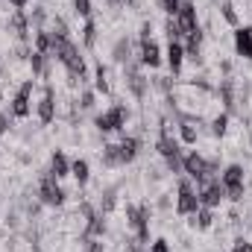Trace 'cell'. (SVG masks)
Instances as JSON below:
<instances>
[{"label": "cell", "mask_w": 252, "mask_h": 252, "mask_svg": "<svg viewBox=\"0 0 252 252\" xmlns=\"http://www.w3.org/2000/svg\"><path fill=\"white\" fill-rule=\"evenodd\" d=\"M126 214V226L135 229V244H150V217H153V208L147 202H129L124 208Z\"/></svg>", "instance_id": "6da1fadb"}, {"label": "cell", "mask_w": 252, "mask_h": 252, "mask_svg": "<svg viewBox=\"0 0 252 252\" xmlns=\"http://www.w3.org/2000/svg\"><path fill=\"white\" fill-rule=\"evenodd\" d=\"M126 124H129V109H126L124 103H115L112 109H106V112H100L94 118V129L103 132V135L121 132V129H126Z\"/></svg>", "instance_id": "7a4b0ae2"}, {"label": "cell", "mask_w": 252, "mask_h": 252, "mask_svg": "<svg viewBox=\"0 0 252 252\" xmlns=\"http://www.w3.org/2000/svg\"><path fill=\"white\" fill-rule=\"evenodd\" d=\"M244 179H247L244 164H229L223 170L220 182H223V190H226V199H232V202H241L244 199V190H247V182Z\"/></svg>", "instance_id": "3957f363"}, {"label": "cell", "mask_w": 252, "mask_h": 252, "mask_svg": "<svg viewBox=\"0 0 252 252\" xmlns=\"http://www.w3.org/2000/svg\"><path fill=\"white\" fill-rule=\"evenodd\" d=\"M173 124H176V132H179V141H182V144H188V147L199 144V138H202V118L176 112V115H173Z\"/></svg>", "instance_id": "277c9868"}, {"label": "cell", "mask_w": 252, "mask_h": 252, "mask_svg": "<svg viewBox=\"0 0 252 252\" xmlns=\"http://www.w3.org/2000/svg\"><path fill=\"white\" fill-rule=\"evenodd\" d=\"M199 208V196H196V188H193V179H179L176 182V214L188 217V214H196Z\"/></svg>", "instance_id": "5b68a950"}, {"label": "cell", "mask_w": 252, "mask_h": 252, "mask_svg": "<svg viewBox=\"0 0 252 252\" xmlns=\"http://www.w3.org/2000/svg\"><path fill=\"white\" fill-rule=\"evenodd\" d=\"M64 188L59 185V179L47 170L44 176H41V182H38V199L44 202V205H50V208H59V205H64Z\"/></svg>", "instance_id": "8992f818"}, {"label": "cell", "mask_w": 252, "mask_h": 252, "mask_svg": "<svg viewBox=\"0 0 252 252\" xmlns=\"http://www.w3.org/2000/svg\"><path fill=\"white\" fill-rule=\"evenodd\" d=\"M124 85L129 88V94H132L135 100H144V97H147V91H150V79L144 76L141 62H138V64L126 62V67H124Z\"/></svg>", "instance_id": "52a82bcc"}, {"label": "cell", "mask_w": 252, "mask_h": 252, "mask_svg": "<svg viewBox=\"0 0 252 252\" xmlns=\"http://www.w3.org/2000/svg\"><path fill=\"white\" fill-rule=\"evenodd\" d=\"M32 88H35V79L30 76V79L15 91V97H12V103H9V115H12V118H30V112H32Z\"/></svg>", "instance_id": "ba28073f"}, {"label": "cell", "mask_w": 252, "mask_h": 252, "mask_svg": "<svg viewBox=\"0 0 252 252\" xmlns=\"http://www.w3.org/2000/svg\"><path fill=\"white\" fill-rule=\"evenodd\" d=\"M35 115H38V124L47 126L56 121V88L47 82L44 85V91H41V97H38V103H35Z\"/></svg>", "instance_id": "9c48e42d"}, {"label": "cell", "mask_w": 252, "mask_h": 252, "mask_svg": "<svg viewBox=\"0 0 252 252\" xmlns=\"http://www.w3.org/2000/svg\"><path fill=\"white\" fill-rule=\"evenodd\" d=\"M176 27H179V38L185 35L188 38L190 32L199 30V21H196V3L193 0H182L179 12H176Z\"/></svg>", "instance_id": "30bf717a"}, {"label": "cell", "mask_w": 252, "mask_h": 252, "mask_svg": "<svg viewBox=\"0 0 252 252\" xmlns=\"http://www.w3.org/2000/svg\"><path fill=\"white\" fill-rule=\"evenodd\" d=\"M196 196H199V205H202V208H217V205L226 199L223 182H220V179H211V182L199 185V188H196Z\"/></svg>", "instance_id": "8fae6325"}, {"label": "cell", "mask_w": 252, "mask_h": 252, "mask_svg": "<svg viewBox=\"0 0 252 252\" xmlns=\"http://www.w3.org/2000/svg\"><path fill=\"white\" fill-rule=\"evenodd\" d=\"M138 62H141V67H158V64L164 62V59H161V47H158L153 38L141 41V50H138Z\"/></svg>", "instance_id": "7c38bea8"}, {"label": "cell", "mask_w": 252, "mask_h": 252, "mask_svg": "<svg viewBox=\"0 0 252 252\" xmlns=\"http://www.w3.org/2000/svg\"><path fill=\"white\" fill-rule=\"evenodd\" d=\"M6 27H9V32H15L21 41H27V38H30V27H32V24H30V15H27L24 9H15V15L9 18V24H6Z\"/></svg>", "instance_id": "4fadbf2b"}, {"label": "cell", "mask_w": 252, "mask_h": 252, "mask_svg": "<svg viewBox=\"0 0 252 252\" xmlns=\"http://www.w3.org/2000/svg\"><path fill=\"white\" fill-rule=\"evenodd\" d=\"M167 64H170V73H173V76L182 73V64H185V44H182L179 38H173V41L167 44Z\"/></svg>", "instance_id": "5bb4252c"}, {"label": "cell", "mask_w": 252, "mask_h": 252, "mask_svg": "<svg viewBox=\"0 0 252 252\" xmlns=\"http://www.w3.org/2000/svg\"><path fill=\"white\" fill-rule=\"evenodd\" d=\"M235 53L252 62V27H238L235 30Z\"/></svg>", "instance_id": "9a60e30c"}, {"label": "cell", "mask_w": 252, "mask_h": 252, "mask_svg": "<svg viewBox=\"0 0 252 252\" xmlns=\"http://www.w3.org/2000/svg\"><path fill=\"white\" fill-rule=\"evenodd\" d=\"M118 147H121V161L129 164V161H135L138 153H141V138H135V135H124V138L118 141Z\"/></svg>", "instance_id": "2e32d148"}, {"label": "cell", "mask_w": 252, "mask_h": 252, "mask_svg": "<svg viewBox=\"0 0 252 252\" xmlns=\"http://www.w3.org/2000/svg\"><path fill=\"white\" fill-rule=\"evenodd\" d=\"M185 59H190L193 64L202 62V30L190 32L188 38H185Z\"/></svg>", "instance_id": "e0dca14e"}, {"label": "cell", "mask_w": 252, "mask_h": 252, "mask_svg": "<svg viewBox=\"0 0 252 252\" xmlns=\"http://www.w3.org/2000/svg\"><path fill=\"white\" fill-rule=\"evenodd\" d=\"M47 170H50V173L62 182L64 176H70V158L64 156L62 150H56V153L50 156V167H47Z\"/></svg>", "instance_id": "ac0fdd59"}, {"label": "cell", "mask_w": 252, "mask_h": 252, "mask_svg": "<svg viewBox=\"0 0 252 252\" xmlns=\"http://www.w3.org/2000/svg\"><path fill=\"white\" fill-rule=\"evenodd\" d=\"M70 176L76 179L79 188H85V185L91 182V164H88L85 158H73V161H70Z\"/></svg>", "instance_id": "d6986e66"}, {"label": "cell", "mask_w": 252, "mask_h": 252, "mask_svg": "<svg viewBox=\"0 0 252 252\" xmlns=\"http://www.w3.org/2000/svg\"><path fill=\"white\" fill-rule=\"evenodd\" d=\"M190 217V226L193 229H199V232H208L211 226H214V208H196V214H188Z\"/></svg>", "instance_id": "ffe728a7"}, {"label": "cell", "mask_w": 252, "mask_h": 252, "mask_svg": "<svg viewBox=\"0 0 252 252\" xmlns=\"http://www.w3.org/2000/svg\"><path fill=\"white\" fill-rule=\"evenodd\" d=\"M94 91H97V94H106V97L112 94V82H109V67H106L103 62L94 64Z\"/></svg>", "instance_id": "44dd1931"}, {"label": "cell", "mask_w": 252, "mask_h": 252, "mask_svg": "<svg viewBox=\"0 0 252 252\" xmlns=\"http://www.w3.org/2000/svg\"><path fill=\"white\" fill-rule=\"evenodd\" d=\"M100 161H103L106 167H124V161H121V147H118V144H106V147L100 150Z\"/></svg>", "instance_id": "7402d4cb"}, {"label": "cell", "mask_w": 252, "mask_h": 252, "mask_svg": "<svg viewBox=\"0 0 252 252\" xmlns=\"http://www.w3.org/2000/svg\"><path fill=\"white\" fill-rule=\"evenodd\" d=\"M217 9H220V18H223L229 27H235V30L241 27V15H238V9H235V3H232V0H223Z\"/></svg>", "instance_id": "603a6c76"}, {"label": "cell", "mask_w": 252, "mask_h": 252, "mask_svg": "<svg viewBox=\"0 0 252 252\" xmlns=\"http://www.w3.org/2000/svg\"><path fill=\"white\" fill-rule=\"evenodd\" d=\"M211 135L214 138H226L229 135V112H217L211 118Z\"/></svg>", "instance_id": "cb8c5ba5"}, {"label": "cell", "mask_w": 252, "mask_h": 252, "mask_svg": "<svg viewBox=\"0 0 252 252\" xmlns=\"http://www.w3.org/2000/svg\"><path fill=\"white\" fill-rule=\"evenodd\" d=\"M82 44H85L88 50L97 44V21H94V18H88V21L82 24Z\"/></svg>", "instance_id": "d4e9b609"}, {"label": "cell", "mask_w": 252, "mask_h": 252, "mask_svg": "<svg viewBox=\"0 0 252 252\" xmlns=\"http://www.w3.org/2000/svg\"><path fill=\"white\" fill-rule=\"evenodd\" d=\"M129 53H132V44H129V38H118V44H115V50H112L115 62L126 64V62H129Z\"/></svg>", "instance_id": "484cf974"}, {"label": "cell", "mask_w": 252, "mask_h": 252, "mask_svg": "<svg viewBox=\"0 0 252 252\" xmlns=\"http://www.w3.org/2000/svg\"><path fill=\"white\" fill-rule=\"evenodd\" d=\"M79 112H91L94 109V91H88V88H82L79 94H76V103H73Z\"/></svg>", "instance_id": "4316f807"}, {"label": "cell", "mask_w": 252, "mask_h": 252, "mask_svg": "<svg viewBox=\"0 0 252 252\" xmlns=\"http://www.w3.org/2000/svg\"><path fill=\"white\" fill-rule=\"evenodd\" d=\"M73 12H76L82 21H88L91 12H94V3H91V0H73Z\"/></svg>", "instance_id": "83f0119b"}, {"label": "cell", "mask_w": 252, "mask_h": 252, "mask_svg": "<svg viewBox=\"0 0 252 252\" xmlns=\"http://www.w3.org/2000/svg\"><path fill=\"white\" fill-rule=\"evenodd\" d=\"M179 6H182V0H161V9L167 12V18H176Z\"/></svg>", "instance_id": "f1b7e54d"}, {"label": "cell", "mask_w": 252, "mask_h": 252, "mask_svg": "<svg viewBox=\"0 0 252 252\" xmlns=\"http://www.w3.org/2000/svg\"><path fill=\"white\" fill-rule=\"evenodd\" d=\"M150 252H173V250H170V241L158 238V241H153V244H150Z\"/></svg>", "instance_id": "f546056e"}, {"label": "cell", "mask_w": 252, "mask_h": 252, "mask_svg": "<svg viewBox=\"0 0 252 252\" xmlns=\"http://www.w3.org/2000/svg\"><path fill=\"white\" fill-rule=\"evenodd\" d=\"M12 121H15V118H12L9 112H0V135H6V132L12 129Z\"/></svg>", "instance_id": "4dcf8cb0"}, {"label": "cell", "mask_w": 252, "mask_h": 252, "mask_svg": "<svg viewBox=\"0 0 252 252\" xmlns=\"http://www.w3.org/2000/svg\"><path fill=\"white\" fill-rule=\"evenodd\" d=\"M232 252H252V244L250 241H244V238H238L235 247H232Z\"/></svg>", "instance_id": "1f68e13d"}, {"label": "cell", "mask_w": 252, "mask_h": 252, "mask_svg": "<svg viewBox=\"0 0 252 252\" xmlns=\"http://www.w3.org/2000/svg\"><path fill=\"white\" fill-rule=\"evenodd\" d=\"M27 3H30V0H9L12 9H27Z\"/></svg>", "instance_id": "d6a6232c"}, {"label": "cell", "mask_w": 252, "mask_h": 252, "mask_svg": "<svg viewBox=\"0 0 252 252\" xmlns=\"http://www.w3.org/2000/svg\"><path fill=\"white\" fill-rule=\"evenodd\" d=\"M132 252H144V250H141V247H138V244H135V247H132Z\"/></svg>", "instance_id": "836d02e7"}, {"label": "cell", "mask_w": 252, "mask_h": 252, "mask_svg": "<svg viewBox=\"0 0 252 252\" xmlns=\"http://www.w3.org/2000/svg\"><path fill=\"white\" fill-rule=\"evenodd\" d=\"M0 103H3V85H0Z\"/></svg>", "instance_id": "e575fe53"}, {"label": "cell", "mask_w": 252, "mask_h": 252, "mask_svg": "<svg viewBox=\"0 0 252 252\" xmlns=\"http://www.w3.org/2000/svg\"><path fill=\"white\" fill-rule=\"evenodd\" d=\"M0 73H3V62H0Z\"/></svg>", "instance_id": "d590c367"}]
</instances>
